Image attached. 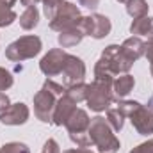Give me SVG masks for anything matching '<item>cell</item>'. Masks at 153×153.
Segmentation results:
<instances>
[{
  "mask_svg": "<svg viewBox=\"0 0 153 153\" xmlns=\"http://www.w3.org/2000/svg\"><path fill=\"white\" fill-rule=\"evenodd\" d=\"M78 4L84 5V7H87V9H96L98 4H100V0H78Z\"/></svg>",
  "mask_w": 153,
  "mask_h": 153,
  "instance_id": "4dcf8cb0",
  "label": "cell"
},
{
  "mask_svg": "<svg viewBox=\"0 0 153 153\" xmlns=\"http://www.w3.org/2000/svg\"><path fill=\"white\" fill-rule=\"evenodd\" d=\"M85 93H87V84H76V85H71V87H66V94L75 102L76 105L80 102L85 100Z\"/></svg>",
  "mask_w": 153,
  "mask_h": 153,
  "instance_id": "7402d4cb",
  "label": "cell"
},
{
  "mask_svg": "<svg viewBox=\"0 0 153 153\" xmlns=\"http://www.w3.org/2000/svg\"><path fill=\"white\" fill-rule=\"evenodd\" d=\"M126 13L134 20L148 16V2L146 0H126Z\"/></svg>",
  "mask_w": 153,
  "mask_h": 153,
  "instance_id": "d6986e66",
  "label": "cell"
},
{
  "mask_svg": "<svg viewBox=\"0 0 153 153\" xmlns=\"http://www.w3.org/2000/svg\"><path fill=\"white\" fill-rule=\"evenodd\" d=\"M61 96L52 93L45 84L43 87L39 89L34 96V114L39 121L43 123H52V117H53V111H55V105H57V100Z\"/></svg>",
  "mask_w": 153,
  "mask_h": 153,
  "instance_id": "5b68a950",
  "label": "cell"
},
{
  "mask_svg": "<svg viewBox=\"0 0 153 153\" xmlns=\"http://www.w3.org/2000/svg\"><path fill=\"white\" fill-rule=\"evenodd\" d=\"M134 85H135V80H134V76L128 75V73L119 75L117 78H114V84H112V98H114V102L123 100L134 89Z\"/></svg>",
  "mask_w": 153,
  "mask_h": 153,
  "instance_id": "5bb4252c",
  "label": "cell"
},
{
  "mask_svg": "<svg viewBox=\"0 0 153 153\" xmlns=\"http://www.w3.org/2000/svg\"><path fill=\"white\" fill-rule=\"evenodd\" d=\"M11 105V102H9V96L5 94V93H2L0 91V112H4L7 107Z\"/></svg>",
  "mask_w": 153,
  "mask_h": 153,
  "instance_id": "f546056e",
  "label": "cell"
},
{
  "mask_svg": "<svg viewBox=\"0 0 153 153\" xmlns=\"http://www.w3.org/2000/svg\"><path fill=\"white\" fill-rule=\"evenodd\" d=\"M76 103L64 93L59 100H57V105H55V111H53V117H52V123L55 126H64L66 121L71 117V114L75 112Z\"/></svg>",
  "mask_w": 153,
  "mask_h": 153,
  "instance_id": "7c38bea8",
  "label": "cell"
},
{
  "mask_svg": "<svg viewBox=\"0 0 153 153\" xmlns=\"http://www.w3.org/2000/svg\"><path fill=\"white\" fill-rule=\"evenodd\" d=\"M29 116H30L29 107H27L25 103L18 102V103L9 105L4 112H0V121H2L4 125H7V126H18V125L27 123Z\"/></svg>",
  "mask_w": 153,
  "mask_h": 153,
  "instance_id": "8fae6325",
  "label": "cell"
},
{
  "mask_svg": "<svg viewBox=\"0 0 153 153\" xmlns=\"http://www.w3.org/2000/svg\"><path fill=\"white\" fill-rule=\"evenodd\" d=\"M16 18H18V16H16V13L13 11V7L0 0V27H9L11 23L16 22Z\"/></svg>",
  "mask_w": 153,
  "mask_h": 153,
  "instance_id": "44dd1931",
  "label": "cell"
},
{
  "mask_svg": "<svg viewBox=\"0 0 153 153\" xmlns=\"http://www.w3.org/2000/svg\"><path fill=\"white\" fill-rule=\"evenodd\" d=\"M2 2H5V4H7V5H11V7L16 4V0H2Z\"/></svg>",
  "mask_w": 153,
  "mask_h": 153,
  "instance_id": "836d02e7",
  "label": "cell"
},
{
  "mask_svg": "<svg viewBox=\"0 0 153 153\" xmlns=\"http://www.w3.org/2000/svg\"><path fill=\"white\" fill-rule=\"evenodd\" d=\"M150 73H152V76H153V66H150Z\"/></svg>",
  "mask_w": 153,
  "mask_h": 153,
  "instance_id": "8d00e7d4",
  "label": "cell"
},
{
  "mask_svg": "<svg viewBox=\"0 0 153 153\" xmlns=\"http://www.w3.org/2000/svg\"><path fill=\"white\" fill-rule=\"evenodd\" d=\"M39 23V11L36 7H27L20 16V27L23 30H32Z\"/></svg>",
  "mask_w": 153,
  "mask_h": 153,
  "instance_id": "ac0fdd59",
  "label": "cell"
},
{
  "mask_svg": "<svg viewBox=\"0 0 153 153\" xmlns=\"http://www.w3.org/2000/svg\"><path fill=\"white\" fill-rule=\"evenodd\" d=\"M91 18H93V32H91V38L103 39L105 36L111 34V30H112V23H111V20H109L105 14L94 13V14H91Z\"/></svg>",
  "mask_w": 153,
  "mask_h": 153,
  "instance_id": "9a60e30c",
  "label": "cell"
},
{
  "mask_svg": "<svg viewBox=\"0 0 153 153\" xmlns=\"http://www.w3.org/2000/svg\"><path fill=\"white\" fill-rule=\"evenodd\" d=\"M62 2H64V0H41L45 16H46L48 20H52V18L55 16V13L59 11V7L62 5Z\"/></svg>",
  "mask_w": 153,
  "mask_h": 153,
  "instance_id": "603a6c76",
  "label": "cell"
},
{
  "mask_svg": "<svg viewBox=\"0 0 153 153\" xmlns=\"http://www.w3.org/2000/svg\"><path fill=\"white\" fill-rule=\"evenodd\" d=\"M121 53H123L130 62L139 61V59L144 55V41L139 38V36H132V38L125 39L123 45H121Z\"/></svg>",
  "mask_w": 153,
  "mask_h": 153,
  "instance_id": "4fadbf2b",
  "label": "cell"
},
{
  "mask_svg": "<svg viewBox=\"0 0 153 153\" xmlns=\"http://www.w3.org/2000/svg\"><path fill=\"white\" fill-rule=\"evenodd\" d=\"M148 109H150V111L153 112V96L150 98V102H148Z\"/></svg>",
  "mask_w": 153,
  "mask_h": 153,
  "instance_id": "e575fe53",
  "label": "cell"
},
{
  "mask_svg": "<svg viewBox=\"0 0 153 153\" xmlns=\"http://www.w3.org/2000/svg\"><path fill=\"white\" fill-rule=\"evenodd\" d=\"M61 75H62V84H64L66 87L82 84L84 78H85V64H84V61H82L80 57H76V55L68 53Z\"/></svg>",
  "mask_w": 153,
  "mask_h": 153,
  "instance_id": "ba28073f",
  "label": "cell"
},
{
  "mask_svg": "<svg viewBox=\"0 0 153 153\" xmlns=\"http://www.w3.org/2000/svg\"><path fill=\"white\" fill-rule=\"evenodd\" d=\"M128 117L132 121V126L137 130V134L141 135L153 134V112L146 105H139Z\"/></svg>",
  "mask_w": 153,
  "mask_h": 153,
  "instance_id": "30bf717a",
  "label": "cell"
},
{
  "mask_svg": "<svg viewBox=\"0 0 153 153\" xmlns=\"http://www.w3.org/2000/svg\"><path fill=\"white\" fill-rule=\"evenodd\" d=\"M130 153H153V139H148L146 143L135 146Z\"/></svg>",
  "mask_w": 153,
  "mask_h": 153,
  "instance_id": "4316f807",
  "label": "cell"
},
{
  "mask_svg": "<svg viewBox=\"0 0 153 153\" xmlns=\"http://www.w3.org/2000/svg\"><path fill=\"white\" fill-rule=\"evenodd\" d=\"M112 84H114V78H94L93 84H87L85 102L91 111L102 112L111 107V103L114 102Z\"/></svg>",
  "mask_w": 153,
  "mask_h": 153,
  "instance_id": "7a4b0ae2",
  "label": "cell"
},
{
  "mask_svg": "<svg viewBox=\"0 0 153 153\" xmlns=\"http://www.w3.org/2000/svg\"><path fill=\"white\" fill-rule=\"evenodd\" d=\"M130 32L135 36H148L153 38V18L150 16H143V18H135L130 25Z\"/></svg>",
  "mask_w": 153,
  "mask_h": 153,
  "instance_id": "2e32d148",
  "label": "cell"
},
{
  "mask_svg": "<svg viewBox=\"0 0 153 153\" xmlns=\"http://www.w3.org/2000/svg\"><path fill=\"white\" fill-rule=\"evenodd\" d=\"M89 125H91V117L87 116V112L84 109H78V107L64 125L68 134H70V139L78 148H89L91 146V139H89V134H87Z\"/></svg>",
  "mask_w": 153,
  "mask_h": 153,
  "instance_id": "277c9868",
  "label": "cell"
},
{
  "mask_svg": "<svg viewBox=\"0 0 153 153\" xmlns=\"http://www.w3.org/2000/svg\"><path fill=\"white\" fill-rule=\"evenodd\" d=\"M13 84H14V78H13V75H11L5 68H0V91L9 89Z\"/></svg>",
  "mask_w": 153,
  "mask_h": 153,
  "instance_id": "484cf974",
  "label": "cell"
},
{
  "mask_svg": "<svg viewBox=\"0 0 153 153\" xmlns=\"http://www.w3.org/2000/svg\"><path fill=\"white\" fill-rule=\"evenodd\" d=\"M125 117L126 116L123 114L117 107H109L107 109V123L111 125V128L114 130V132H121L123 130V125H125Z\"/></svg>",
  "mask_w": 153,
  "mask_h": 153,
  "instance_id": "ffe728a7",
  "label": "cell"
},
{
  "mask_svg": "<svg viewBox=\"0 0 153 153\" xmlns=\"http://www.w3.org/2000/svg\"><path fill=\"white\" fill-rule=\"evenodd\" d=\"M84 38V34L80 32V29L78 27H71V29H68V30H62V32H59V45L62 46V48H71V46H76L80 41Z\"/></svg>",
  "mask_w": 153,
  "mask_h": 153,
  "instance_id": "e0dca14e",
  "label": "cell"
},
{
  "mask_svg": "<svg viewBox=\"0 0 153 153\" xmlns=\"http://www.w3.org/2000/svg\"><path fill=\"white\" fill-rule=\"evenodd\" d=\"M117 2H119V4H126V0H117Z\"/></svg>",
  "mask_w": 153,
  "mask_h": 153,
  "instance_id": "d590c367",
  "label": "cell"
},
{
  "mask_svg": "<svg viewBox=\"0 0 153 153\" xmlns=\"http://www.w3.org/2000/svg\"><path fill=\"white\" fill-rule=\"evenodd\" d=\"M62 153H93L91 150H87V148H73V150H66V152Z\"/></svg>",
  "mask_w": 153,
  "mask_h": 153,
  "instance_id": "1f68e13d",
  "label": "cell"
},
{
  "mask_svg": "<svg viewBox=\"0 0 153 153\" xmlns=\"http://www.w3.org/2000/svg\"><path fill=\"white\" fill-rule=\"evenodd\" d=\"M41 0H22V4L25 7H36V4H39Z\"/></svg>",
  "mask_w": 153,
  "mask_h": 153,
  "instance_id": "d6a6232c",
  "label": "cell"
},
{
  "mask_svg": "<svg viewBox=\"0 0 153 153\" xmlns=\"http://www.w3.org/2000/svg\"><path fill=\"white\" fill-rule=\"evenodd\" d=\"M80 9L71 2H62V5L59 7V11L55 13V16L50 20V29L55 32H62L68 30L71 27H75L78 18H80Z\"/></svg>",
  "mask_w": 153,
  "mask_h": 153,
  "instance_id": "52a82bcc",
  "label": "cell"
},
{
  "mask_svg": "<svg viewBox=\"0 0 153 153\" xmlns=\"http://www.w3.org/2000/svg\"><path fill=\"white\" fill-rule=\"evenodd\" d=\"M144 55L148 57L150 66H153V38H148V41L144 43Z\"/></svg>",
  "mask_w": 153,
  "mask_h": 153,
  "instance_id": "f1b7e54d",
  "label": "cell"
},
{
  "mask_svg": "<svg viewBox=\"0 0 153 153\" xmlns=\"http://www.w3.org/2000/svg\"><path fill=\"white\" fill-rule=\"evenodd\" d=\"M41 48H43V45H41V39L38 36H34V34L23 36V38L13 41L5 48V57L13 62H22V61L36 57L41 52Z\"/></svg>",
  "mask_w": 153,
  "mask_h": 153,
  "instance_id": "3957f363",
  "label": "cell"
},
{
  "mask_svg": "<svg viewBox=\"0 0 153 153\" xmlns=\"http://www.w3.org/2000/svg\"><path fill=\"white\" fill-rule=\"evenodd\" d=\"M41 153H59V144L55 139H48L43 146V152Z\"/></svg>",
  "mask_w": 153,
  "mask_h": 153,
  "instance_id": "83f0119b",
  "label": "cell"
},
{
  "mask_svg": "<svg viewBox=\"0 0 153 153\" xmlns=\"http://www.w3.org/2000/svg\"><path fill=\"white\" fill-rule=\"evenodd\" d=\"M139 105H141L139 102H132V100H128V102H123V100H119L116 107H117V109H119V111H121L125 116H126V117H128V116L132 114V112H134V111H135Z\"/></svg>",
  "mask_w": 153,
  "mask_h": 153,
  "instance_id": "d4e9b609",
  "label": "cell"
},
{
  "mask_svg": "<svg viewBox=\"0 0 153 153\" xmlns=\"http://www.w3.org/2000/svg\"><path fill=\"white\" fill-rule=\"evenodd\" d=\"M89 139H91V146L98 148L100 153H117L119 152V139L114 135V130L111 128V125L107 123L105 117L96 116L91 119L89 125Z\"/></svg>",
  "mask_w": 153,
  "mask_h": 153,
  "instance_id": "6da1fadb",
  "label": "cell"
},
{
  "mask_svg": "<svg viewBox=\"0 0 153 153\" xmlns=\"http://www.w3.org/2000/svg\"><path fill=\"white\" fill-rule=\"evenodd\" d=\"M0 153H30V150L23 143H5L0 148Z\"/></svg>",
  "mask_w": 153,
  "mask_h": 153,
  "instance_id": "cb8c5ba5",
  "label": "cell"
},
{
  "mask_svg": "<svg viewBox=\"0 0 153 153\" xmlns=\"http://www.w3.org/2000/svg\"><path fill=\"white\" fill-rule=\"evenodd\" d=\"M100 61L103 62V66L112 73V75H125L130 71L132 64L123 53H121V46L119 45H109L103 52H102V57Z\"/></svg>",
  "mask_w": 153,
  "mask_h": 153,
  "instance_id": "8992f818",
  "label": "cell"
},
{
  "mask_svg": "<svg viewBox=\"0 0 153 153\" xmlns=\"http://www.w3.org/2000/svg\"><path fill=\"white\" fill-rule=\"evenodd\" d=\"M66 55L68 53L62 48H52V50H48V53L39 62V70L43 71V75H46V76L61 75V71L64 68Z\"/></svg>",
  "mask_w": 153,
  "mask_h": 153,
  "instance_id": "9c48e42d",
  "label": "cell"
}]
</instances>
